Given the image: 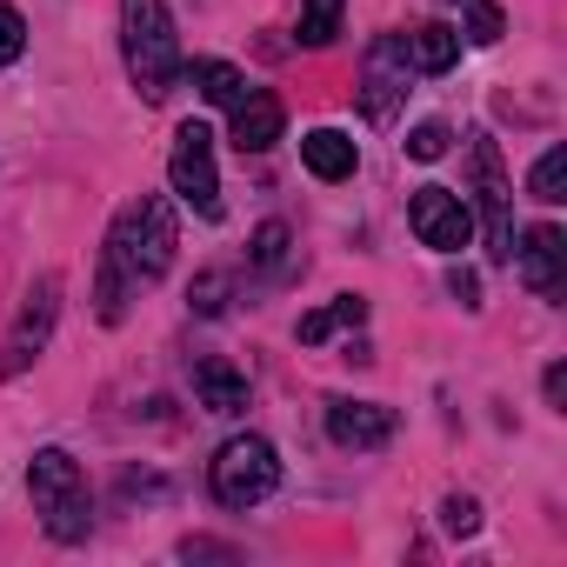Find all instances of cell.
Masks as SVG:
<instances>
[{"instance_id":"23","label":"cell","mask_w":567,"mask_h":567,"mask_svg":"<svg viewBox=\"0 0 567 567\" xmlns=\"http://www.w3.org/2000/svg\"><path fill=\"white\" fill-rule=\"evenodd\" d=\"M441 527L467 540V534L481 527V501H474V494H447V501H441Z\"/></svg>"},{"instance_id":"10","label":"cell","mask_w":567,"mask_h":567,"mask_svg":"<svg viewBox=\"0 0 567 567\" xmlns=\"http://www.w3.org/2000/svg\"><path fill=\"white\" fill-rule=\"evenodd\" d=\"M514 254H520V280H527V295H540V301H560V295H567V234H560L554 220L527 227V240H520Z\"/></svg>"},{"instance_id":"8","label":"cell","mask_w":567,"mask_h":567,"mask_svg":"<svg viewBox=\"0 0 567 567\" xmlns=\"http://www.w3.org/2000/svg\"><path fill=\"white\" fill-rule=\"evenodd\" d=\"M414 81V61H408V34H381L368 54H361V107H368V121H394L401 114V101L414 94L408 87Z\"/></svg>"},{"instance_id":"9","label":"cell","mask_w":567,"mask_h":567,"mask_svg":"<svg viewBox=\"0 0 567 567\" xmlns=\"http://www.w3.org/2000/svg\"><path fill=\"white\" fill-rule=\"evenodd\" d=\"M408 220H414L421 247H434V254H461V247L474 240V207H467L454 187H414Z\"/></svg>"},{"instance_id":"1","label":"cell","mask_w":567,"mask_h":567,"mask_svg":"<svg viewBox=\"0 0 567 567\" xmlns=\"http://www.w3.org/2000/svg\"><path fill=\"white\" fill-rule=\"evenodd\" d=\"M121 54H127V81L141 101H167L181 87V41H174V14L167 0H121Z\"/></svg>"},{"instance_id":"15","label":"cell","mask_w":567,"mask_h":567,"mask_svg":"<svg viewBox=\"0 0 567 567\" xmlns=\"http://www.w3.org/2000/svg\"><path fill=\"white\" fill-rule=\"evenodd\" d=\"M408 61H414L421 74H447V68L461 61V34H454L447 21H421V28L408 34Z\"/></svg>"},{"instance_id":"20","label":"cell","mask_w":567,"mask_h":567,"mask_svg":"<svg viewBox=\"0 0 567 567\" xmlns=\"http://www.w3.org/2000/svg\"><path fill=\"white\" fill-rule=\"evenodd\" d=\"M127 288H134V280L101 254V267H94V301H101V321H121V315H127Z\"/></svg>"},{"instance_id":"5","label":"cell","mask_w":567,"mask_h":567,"mask_svg":"<svg viewBox=\"0 0 567 567\" xmlns=\"http://www.w3.org/2000/svg\"><path fill=\"white\" fill-rule=\"evenodd\" d=\"M467 167H474V200H481V227H487V260L507 267L514 260V181H507V161L487 134L467 141Z\"/></svg>"},{"instance_id":"16","label":"cell","mask_w":567,"mask_h":567,"mask_svg":"<svg viewBox=\"0 0 567 567\" xmlns=\"http://www.w3.org/2000/svg\"><path fill=\"white\" fill-rule=\"evenodd\" d=\"M181 74H194L200 101H214V107H234V101L247 94V74H240V68H227V61H194V68H181Z\"/></svg>"},{"instance_id":"19","label":"cell","mask_w":567,"mask_h":567,"mask_svg":"<svg viewBox=\"0 0 567 567\" xmlns=\"http://www.w3.org/2000/svg\"><path fill=\"white\" fill-rule=\"evenodd\" d=\"M288 240H295L288 220H260V227H254V247H247L254 267H260V274H280V267H288Z\"/></svg>"},{"instance_id":"27","label":"cell","mask_w":567,"mask_h":567,"mask_svg":"<svg viewBox=\"0 0 567 567\" xmlns=\"http://www.w3.org/2000/svg\"><path fill=\"white\" fill-rule=\"evenodd\" d=\"M447 295H454L461 308H481V280H474L467 267H454V274H447Z\"/></svg>"},{"instance_id":"12","label":"cell","mask_w":567,"mask_h":567,"mask_svg":"<svg viewBox=\"0 0 567 567\" xmlns=\"http://www.w3.org/2000/svg\"><path fill=\"white\" fill-rule=\"evenodd\" d=\"M227 114H234V147H240V154H267V147L280 141V127H288V114H280V101H274L267 87H247Z\"/></svg>"},{"instance_id":"26","label":"cell","mask_w":567,"mask_h":567,"mask_svg":"<svg viewBox=\"0 0 567 567\" xmlns=\"http://www.w3.org/2000/svg\"><path fill=\"white\" fill-rule=\"evenodd\" d=\"M187 301H194V315H220L227 308V274H200L187 288Z\"/></svg>"},{"instance_id":"13","label":"cell","mask_w":567,"mask_h":567,"mask_svg":"<svg viewBox=\"0 0 567 567\" xmlns=\"http://www.w3.org/2000/svg\"><path fill=\"white\" fill-rule=\"evenodd\" d=\"M194 401H200L207 414L234 421V414H247V374H234L220 354H200V361H194Z\"/></svg>"},{"instance_id":"14","label":"cell","mask_w":567,"mask_h":567,"mask_svg":"<svg viewBox=\"0 0 567 567\" xmlns=\"http://www.w3.org/2000/svg\"><path fill=\"white\" fill-rule=\"evenodd\" d=\"M301 161H308L315 181H348L361 167V147L341 127H315V134H301Z\"/></svg>"},{"instance_id":"3","label":"cell","mask_w":567,"mask_h":567,"mask_svg":"<svg viewBox=\"0 0 567 567\" xmlns=\"http://www.w3.org/2000/svg\"><path fill=\"white\" fill-rule=\"evenodd\" d=\"M28 501H34V514H41V527L54 534V540H87V527H94V494H87V474H81V461L68 454V447H41L34 461H28Z\"/></svg>"},{"instance_id":"21","label":"cell","mask_w":567,"mask_h":567,"mask_svg":"<svg viewBox=\"0 0 567 567\" xmlns=\"http://www.w3.org/2000/svg\"><path fill=\"white\" fill-rule=\"evenodd\" d=\"M341 8L348 0H308V14H301V48H328L341 34Z\"/></svg>"},{"instance_id":"11","label":"cell","mask_w":567,"mask_h":567,"mask_svg":"<svg viewBox=\"0 0 567 567\" xmlns=\"http://www.w3.org/2000/svg\"><path fill=\"white\" fill-rule=\"evenodd\" d=\"M328 441L334 447H354V454H374V447H388L394 441V408H381V401H328Z\"/></svg>"},{"instance_id":"7","label":"cell","mask_w":567,"mask_h":567,"mask_svg":"<svg viewBox=\"0 0 567 567\" xmlns=\"http://www.w3.org/2000/svg\"><path fill=\"white\" fill-rule=\"evenodd\" d=\"M167 181H174V194H181L200 220H220V167H214V134H207L200 121H187V127L174 134Z\"/></svg>"},{"instance_id":"6","label":"cell","mask_w":567,"mask_h":567,"mask_svg":"<svg viewBox=\"0 0 567 567\" xmlns=\"http://www.w3.org/2000/svg\"><path fill=\"white\" fill-rule=\"evenodd\" d=\"M54 321H61V274H41L34 288H28V301H21V315H14V328H8V341H0V381L28 374L48 354Z\"/></svg>"},{"instance_id":"17","label":"cell","mask_w":567,"mask_h":567,"mask_svg":"<svg viewBox=\"0 0 567 567\" xmlns=\"http://www.w3.org/2000/svg\"><path fill=\"white\" fill-rule=\"evenodd\" d=\"M361 321H368V301H361V295H341L334 308H321V315H301V328H295V334H301L308 348H321L334 328H361Z\"/></svg>"},{"instance_id":"24","label":"cell","mask_w":567,"mask_h":567,"mask_svg":"<svg viewBox=\"0 0 567 567\" xmlns=\"http://www.w3.org/2000/svg\"><path fill=\"white\" fill-rule=\"evenodd\" d=\"M28 54V21L8 8V0H0V68H14Z\"/></svg>"},{"instance_id":"25","label":"cell","mask_w":567,"mask_h":567,"mask_svg":"<svg viewBox=\"0 0 567 567\" xmlns=\"http://www.w3.org/2000/svg\"><path fill=\"white\" fill-rule=\"evenodd\" d=\"M441 154H447V127L441 121H421L408 134V161H441Z\"/></svg>"},{"instance_id":"4","label":"cell","mask_w":567,"mask_h":567,"mask_svg":"<svg viewBox=\"0 0 567 567\" xmlns=\"http://www.w3.org/2000/svg\"><path fill=\"white\" fill-rule=\"evenodd\" d=\"M207 487H214V501L234 507V514L260 507V501L280 487V454H274V441H260V434L220 441V454H214V467H207Z\"/></svg>"},{"instance_id":"28","label":"cell","mask_w":567,"mask_h":567,"mask_svg":"<svg viewBox=\"0 0 567 567\" xmlns=\"http://www.w3.org/2000/svg\"><path fill=\"white\" fill-rule=\"evenodd\" d=\"M540 388H547V408H560V401H567V368L554 361V368L540 374Z\"/></svg>"},{"instance_id":"2","label":"cell","mask_w":567,"mask_h":567,"mask_svg":"<svg viewBox=\"0 0 567 567\" xmlns=\"http://www.w3.org/2000/svg\"><path fill=\"white\" fill-rule=\"evenodd\" d=\"M174 247H181V227H174V200L167 194H141L114 214L107 227V260L134 280V288H147V280H161L174 267Z\"/></svg>"},{"instance_id":"22","label":"cell","mask_w":567,"mask_h":567,"mask_svg":"<svg viewBox=\"0 0 567 567\" xmlns=\"http://www.w3.org/2000/svg\"><path fill=\"white\" fill-rule=\"evenodd\" d=\"M501 34H507V14L494 8V0H474V8H467V41L474 48H494Z\"/></svg>"},{"instance_id":"18","label":"cell","mask_w":567,"mask_h":567,"mask_svg":"<svg viewBox=\"0 0 567 567\" xmlns=\"http://www.w3.org/2000/svg\"><path fill=\"white\" fill-rule=\"evenodd\" d=\"M527 194H534L540 207H560V200H567V147H547V154L527 167Z\"/></svg>"}]
</instances>
